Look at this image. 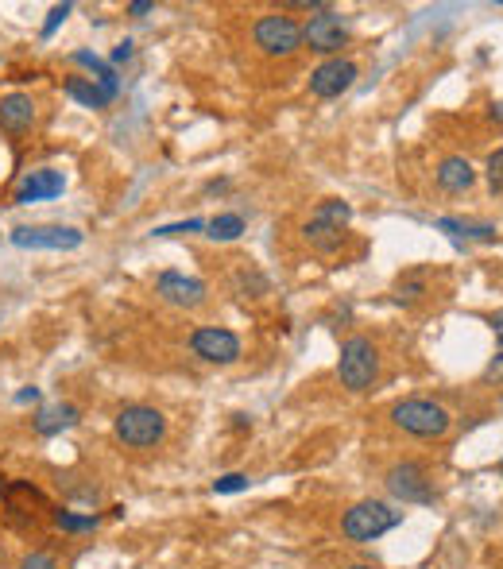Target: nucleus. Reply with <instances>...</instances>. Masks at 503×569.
Instances as JSON below:
<instances>
[{"instance_id": "c85d7f7f", "label": "nucleus", "mask_w": 503, "mask_h": 569, "mask_svg": "<svg viewBox=\"0 0 503 569\" xmlns=\"http://www.w3.org/2000/svg\"><path fill=\"white\" fill-rule=\"evenodd\" d=\"M128 12H132V16H148L151 4H148V0H136V4H128Z\"/></svg>"}, {"instance_id": "ddd939ff", "label": "nucleus", "mask_w": 503, "mask_h": 569, "mask_svg": "<svg viewBox=\"0 0 503 569\" xmlns=\"http://www.w3.org/2000/svg\"><path fill=\"white\" fill-rule=\"evenodd\" d=\"M62 190H66V179H62V171H51V167H43V171H31L28 179L20 182V190H16V206H31V202H47V198H59Z\"/></svg>"}, {"instance_id": "9d476101", "label": "nucleus", "mask_w": 503, "mask_h": 569, "mask_svg": "<svg viewBox=\"0 0 503 569\" xmlns=\"http://www.w3.org/2000/svg\"><path fill=\"white\" fill-rule=\"evenodd\" d=\"M302 43H306L310 51L333 55V51H341V47L349 43V28H345V20H341L333 8H322V12L302 28Z\"/></svg>"}, {"instance_id": "473e14b6", "label": "nucleus", "mask_w": 503, "mask_h": 569, "mask_svg": "<svg viewBox=\"0 0 503 569\" xmlns=\"http://www.w3.org/2000/svg\"><path fill=\"white\" fill-rule=\"evenodd\" d=\"M500 345H503V330H500Z\"/></svg>"}, {"instance_id": "7c9ffc66", "label": "nucleus", "mask_w": 503, "mask_h": 569, "mask_svg": "<svg viewBox=\"0 0 503 569\" xmlns=\"http://www.w3.org/2000/svg\"><path fill=\"white\" fill-rule=\"evenodd\" d=\"M488 376H492V380H503V357H496V360H492V368H488Z\"/></svg>"}, {"instance_id": "a211bd4d", "label": "nucleus", "mask_w": 503, "mask_h": 569, "mask_svg": "<svg viewBox=\"0 0 503 569\" xmlns=\"http://www.w3.org/2000/svg\"><path fill=\"white\" fill-rule=\"evenodd\" d=\"M74 62H78V66H86V70H93V74H97L93 82L109 93V97H117L120 86H117V70H113V66H105V62L97 59V55H89V51H78V55H74Z\"/></svg>"}, {"instance_id": "bb28decb", "label": "nucleus", "mask_w": 503, "mask_h": 569, "mask_svg": "<svg viewBox=\"0 0 503 569\" xmlns=\"http://www.w3.org/2000/svg\"><path fill=\"white\" fill-rule=\"evenodd\" d=\"M426 287H422V279H407V283H399V299H418Z\"/></svg>"}, {"instance_id": "c756f323", "label": "nucleus", "mask_w": 503, "mask_h": 569, "mask_svg": "<svg viewBox=\"0 0 503 569\" xmlns=\"http://www.w3.org/2000/svg\"><path fill=\"white\" fill-rule=\"evenodd\" d=\"M35 399H39V388H24L16 395V403H35Z\"/></svg>"}, {"instance_id": "72a5a7b5", "label": "nucleus", "mask_w": 503, "mask_h": 569, "mask_svg": "<svg viewBox=\"0 0 503 569\" xmlns=\"http://www.w3.org/2000/svg\"><path fill=\"white\" fill-rule=\"evenodd\" d=\"M500 469H503V461H500Z\"/></svg>"}, {"instance_id": "7ed1b4c3", "label": "nucleus", "mask_w": 503, "mask_h": 569, "mask_svg": "<svg viewBox=\"0 0 503 569\" xmlns=\"http://www.w3.org/2000/svg\"><path fill=\"white\" fill-rule=\"evenodd\" d=\"M399 523H403V511H395L384 500H360L356 508L345 511V535L353 542L380 539V535H387Z\"/></svg>"}, {"instance_id": "412c9836", "label": "nucleus", "mask_w": 503, "mask_h": 569, "mask_svg": "<svg viewBox=\"0 0 503 569\" xmlns=\"http://www.w3.org/2000/svg\"><path fill=\"white\" fill-rule=\"evenodd\" d=\"M55 527L59 531H93L97 527V515H74V511H55Z\"/></svg>"}, {"instance_id": "1a4fd4ad", "label": "nucleus", "mask_w": 503, "mask_h": 569, "mask_svg": "<svg viewBox=\"0 0 503 569\" xmlns=\"http://www.w3.org/2000/svg\"><path fill=\"white\" fill-rule=\"evenodd\" d=\"M78 229H66V225H24V229H12V244L16 248H47V252H70L82 244Z\"/></svg>"}, {"instance_id": "39448f33", "label": "nucleus", "mask_w": 503, "mask_h": 569, "mask_svg": "<svg viewBox=\"0 0 503 569\" xmlns=\"http://www.w3.org/2000/svg\"><path fill=\"white\" fill-rule=\"evenodd\" d=\"M252 39L264 55H279V59H291L298 47H302V28H298L291 16H260L256 28H252Z\"/></svg>"}, {"instance_id": "9b49d317", "label": "nucleus", "mask_w": 503, "mask_h": 569, "mask_svg": "<svg viewBox=\"0 0 503 569\" xmlns=\"http://www.w3.org/2000/svg\"><path fill=\"white\" fill-rule=\"evenodd\" d=\"M155 295L163 302H171V306L194 310V306L206 302V283H202V279H190V275H178V271H163V275L155 279Z\"/></svg>"}, {"instance_id": "5701e85b", "label": "nucleus", "mask_w": 503, "mask_h": 569, "mask_svg": "<svg viewBox=\"0 0 503 569\" xmlns=\"http://www.w3.org/2000/svg\"><path fill=\"white\" fill-rule=\"evenodd\" d=\"M198 229H206V221H202V217H190V221H178V225L155 229V237H178V233H198Z\"/></svg>"}, {"instance_id": "f8f14e48", "label": "nucleus", "mask_w": 503, "mask_h": 569, "mask_svg": "<svg viewBox=\"0 0 503 569\" xmlns=\"http://www.w3.org/2000/svg\"><path fill=\"white\" fill-rule=\"evenodd\" d=\"M356 82V62L329 59L310 74V93L314 97H341Z\"/></svg>"}, {"instance_id": "dca6fc26", "label": "nucleus", "mask_w": 503, "mask_h": 569, "mask_svg": "<svg viewBox=\"0 0 503 569\" xmlns=\"http://www.w3.org/2000/svg\"><path fill=\"white\" fill-rule=\"evenodd\" d=\"M70 426H78V407H70V403H51V407H43L39 419H35V430H39V434H62V430H70Z\"/></svg>"}, {"instance_id": "f257e3e1", "label": "nucleus", "mask_w": 503, "mask_h": 569, "mask_svg": "<svg viewBox=\"0 0 503 569\" xmlns=\"http://www.w3.org/2000/svg\"><path fill=\"white\" fill-rule=\"evenodd\" d=\"M337 376L349 391H368L380 376V353L368 337H349L341 345V360H337Z\"/></svg>"}, {"instance_id": "aec40b11", "label": "nucleus", "mask_w": 503, "mask_h": 569, "mask_svg": "<svg viewBox=\"0 0 503 569\" xmlns=\"http://www.w3.org/2000/svg\"><path fill=\"white\" fill-rule=\"evenodd\" d=\"M206 237L213 240H237L244 233V217L240 213H221V217H209L206 221Z\"/></svg>"}, {"instance_id": "cd10ccee", "label": "nucleus", "mask_w": 503, "mask_h": 569, "mask_svg": "<svg viewBox=\"0 0 503 569\" xmlns=\"http://www.w3.org/2000/svg\"><path fill=\"white\" fill-rule=\"evenodd\" d=\"M132 59V43H120L117 51H113V62H128Z\"/></svg>"}, {"instance_id": "a878e982", "label": "nucleus", "mask_w": 503, "mask_h": 569, "mask_svg": "<svg viewBox=\"0 0 503 569\" xmlns=\"http://www.w3.org/2000/svg\"><path fill=\"white\" fill-rule=\"evenodd\" d=\"M20 569H59V566H55V558H47V554H28V558L20 562Z\"/></svg>"}, {"instance_id": "20e7f679", "label": "nucleus", "mask_w": 503, "mask_h": 569, "mask_svg": "<svg viewBox=\"0 0 503 569\" xmlns=\"http://www.w3.org/2000/svg\"><path fill=\"white\" fill-rule=\"evenodd\" d=\"M167 419L155 407H124L117 415V438L132 450H148L155 442H163Z\"/></svg>"}, {"instance_id": "6ab92c4d", "label": "nucleus", "mask_w": 503, "mask_h": 569, "mask_svg": "<svg viewBox=\"0 0 503 569\" xmlns=\"http://www.w3.org/2000/svg\"><path fill=\"white\" fill-rule=\"evenodd\" d=\"M438 229L449 233V237H476V240H496V229L492 225H473V221H461V217H442Z\"/></svg>"}, {"instance_id": "f03ea898", "label": "nucleus", "mask_w": 503, "mask_h": 569, "mask_svg": "<svg viewBox=\"0 0 503 569\" xmlns=\"http://www.w3.org/2000/svg\"><path fill=\"white\" fill-rule=\"evenodd\" d=\"M391 422L399 430L415 434V438H442L453 419H449L445 407L430 403V399H403V403L391 407Z\"/></svg>"}, {"instance_id": "393cba45", "label": "nucleus", "mask_w": 503, "mask_h": 569, "mask_svg": "<svg viewBox=\"0 0 503 569\" xmlns=\"http://www.w3.org/2000/svg\"><path fill=\"white\" fill-rule=\"evenodd\" d=\"M66 16H70V4H55L51 16H47V24H43V35H55V28H59Z\"/></svg>"}, {"instance_id": "2f4dec72", "label": "nucleus", "mask_w": 503, "mask_h": 569, "mask_svg": "<svg viewBox=\"0 0 503 569\" xmlns=\"http://www.w3.org/2000/svg\"><path fill=\"white\" fill-rule=\"evenodd\" d=\"M349 569H372V566H349Z\"/></svg>"}, {"instance_id": "423d86ee", "label": "nucleus", "mask_w": 503, "mask_h": 569, "mask_svg": "<svg viewBox=\"0 0 503 569\" xmlns=\"http://www.w3.org/2000/svg\"><path fill=\"white\" fill-rule=\"evenodd\" d=\"M349 217H353V210H349V202H322L318 210H314V217H310V225H306V240L314 244V248H322V252H333L337 244H341V237H345V225H349Z\"/></svg>"}, {"instance_id": "b1692460", "label": "nucleus", "mask_w": 503, "mask_h": 569, "mask_svg": "<svg viewBox=\"0 0 503 569\" xmlns=\"http://www.w3.org/2000/svg\"><path fill=\"white\" fill-rule=\"evenodd\" d=\"M488 186H492V190H503V148L492 151V159H488Z\"/></svg>"}, {"instance_id": "2eb2a0df", "label": "nucleus", "mask_w": 503, "mask_h": 569, "mask_svg": "<svg viewBox=\"0 0 503 569\" xmlns=\"http://www.w3.org/2000/svg\"><path fill=\"white\" fill-rule=\"evenodd\" d=\"M473 182H476L473 163H469V159H461V155L445 159L442 167H438V186H442L445 194H465Z\"/></svg>"}, {"instance_id": "6e6552de", "label": "nucleus", "mask_w": 503, "mask_h": 569, "mask_svg": "<svg viewBox=\"0 0 503 569\" xmlns=\"http://www.w3.org/2000/svg\"><path fill=\"white\" fill-rule=\"evenodd\" d=\"M190 349L206 364H233V360H240V337L225 326H202L190 333Z\"/></svg>"}, {"instance_id": "4be33fe9", "label": "nucleus", "mask_w": 503, "mask_h": 569, "mask_svg": "<svg viewBox=\"0 0 503 569\" xmlns=\"http://www.w3.org/2000/svg\"><path fill=\"white\" fill-rule=\"evenodd\" d=\"M248 484H252V480L244 477V473H229V477L213 480V492H217V496H229V492H248Z\"/></svg>"}, {"instance_id": "0eeeda50", "label": "nucleus", "mask_w": 503, "mask_h": 569, "mask_svg": "<svg viewBox=\"0 0 503 569\" xmlns=\"http://www.w3.org/2000/svg\"><path fill=\"white\" fill-rule=\"evenodd\" d=\"M387 492L399 496L403 504H430L434 500V484L426 477V469L418 461H399L387 469Z\"/></svg>"}, {"instance_id": "4468645a", "label": "nucleus", "mask_w": 503, "mask_h": 569, "mask_svg": "<svg viewBox=\"0 0 503 569\" xmlns=\"http://www.w3.org/2000/svg\"><path fill=\"white\" fill-rule=\"evenodd\" d=\"M35 120V101L28 93H8L0 97V128L4 132H28Z\"/></svg>"}, {"instance_id": "f3484780", "label": "nucleus", "mask_w": 503, "mask_h": 569, "mask_svg": "<svg viewBox=\"0 0 503 569\" xmlns=\"http://www.w3.org/2000/svg\"><path fill=\"white\" fill-rule=\"evenodd\" d=\"M66 97L78 101V105H86V109H105V105L113 101L93 78H70V82H66Z\"/></svg>"}]
</instances>
